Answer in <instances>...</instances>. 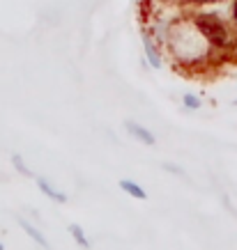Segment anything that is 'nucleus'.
Wrapping results in <instances>:
<instances>
[{"label": "nucleus", "mask_w": 237, "mask_h": 250, "mask_svg": "<svg viewBox=\"0 0 237 250\" xmlns=\"http://www.w3.org/2000/svg\"><path fill=\"white\" fill-rule=\"evenodd\" d=\"M124 129H127V133H129L134 140H138L141 145H147V147H152V145H157V136H154L150 129H145V126H141L138 122L134 120H127L124 122Z\"/></svg>", "instance_id": "f03ea898"}, {"label": "nucleus", "mask_w": 237, "mask_h": 250, "mask_svg": "<svg viewBox=\"0 0 237 250\" xmlns=\"http://www.w3.org/2000/svg\"><path fill=\"white\" fill-rule=\"evenodd\" d=\"M193 23H196V28L200 30V35L214 46L216 51H230V48H233V37H230L228 28H226V23H221L216 16L198 14L193 19Z\"/></svg>", "instance_id": "f257e3e1"}, {"label": "nucleus", "mask_w": 237, "mask_h": 250, "mask_svg": "<svg viewBox=\"0 0 237 250\" xmlns=\"http://www.w3.org/2000/svg\"><path fill=\"white\" fill-rule=\"evenodd\" d=\"M120 188H122L127 195L136 197V200H145L147 197L145 188H141V186H138L136 182H131V179H120Z\"/></svg>", "instance_id": "423d86ee"}, {"label": "nucleus", "mask_w": 237, "mask_h": 250, "mask_svg": "<svg viewBox=\"0 0 237 250\" xmlns=\"http://www.w3.org/2000/svg\"><path fill=\"white\" fill-rule=\"evenodd\" d=\"M69 234L74 236V241L81 246V248H90V241H88V236H85V232H83V228L81 225H69Z\"/></svg>", "instance_id": "0eeeda50"}, {"label": "nucleus", "mask_w": 237, "mask_h": 250, "mask_svg": "<svg viewBox=\"0 0 237 250\" xmlns=\"http://www.w3.org/2000/svg\"><path fill=\"white\" fill-rule=\"evenodd\" d=\"M143 51H145V58H147V67L159 69L161 67V55H159L157 44H154V39H150V37L143 39Z\"/></svg>", "instance_id": "20e7f679"}, {"label": "nucleus", "mask_w": 237, "mask_h": 250, "mask_svg": "<svg viewBox=\"0 0 237 250\" xmlns=\"http://www.w3.org/2000/svg\"><path fill=\"white\" fill-rule=\"evenodd\" d=\"M37 186L48 200H53V202H58V205H65V202H67V195H65L62 190L55 188L53 184L48 182V179H44V177H37Z\"/></svg>", "instance_id": "7ed1b4c3"}, {"label": "nucleus", "mask_w": 237, "mask_h": 250, "mask_svg": "<svg viewBox=\"0 0 237 250\" xmlns=\"http://www.w3.org/2000/svg\"><path fill=\"white\" fill-rule=\"evenodd\" d=\"M19 225H21V229H23V232H25V234H28V236H30V239H32V241H35V243H39L42 248H51V246H48V241H46V236L42 234V232H39V229L35 228V225H32L30 220L19 218Z\"/></svg>", "instance_id": "39448f33"}, {"label": "nucleus", "mask_w": 237, "mask_h": 250, "mask_svg": "<svg viewBox=\"0 0 237 250\" xmlns=\"http://www.w3.org/2000/svg\"><path fill=\"white\" fill-rule=\"evenodd\" d=\"M233 19H235V25H237V0L233 2Z\"/></svg>", "instance_id": "9b49d317"}, {"label": "nucleus", "mask_w": 237, "mask_h": 250, "mask_svg": "<svg viewBox=\"0 0 237 250\" xmlns=\"http://www.w3.org/2000/svg\"><path fill=\"white\" fill-rule=\"evenodd\" d=\"M0 250H5V246H2V243H0Z\"/></svg>", "instance_id": "ddd939ff"}, {"label": "nucleus", "mask_w": 237, "mask_h": 250, "mask_svg": "<svg viewBox=\"0 0 237 250\" xmlns=\"http://www.w3.org/2000/svg\"><path fill=\"white\" fill-rule=\"evenodd\" d=\"M12 166H14L16 172L23 174V177H32V170L25 166V161H23L21 154H12Z\"/></svg>", "instance_id": "6e6552de"}, {"label": "nucleus", "mask_w": 237, "mask_h": 250, "mask_svg": "<svg viewBox=\"0 0 237 250\" xmlns=\"http://www.w3.org/2000/svg\"><path fill=\"white\" fill-rule=\"evenodd\" d=\"M164 167H166V170H168V172H173V174H180V177H184V170L180 166H175V163H168V161H166V163H164Z\"/></svg>", "instance_id": "9d476101"}, {"label": "nucleus", "mask_w": 237, "mask_h": 250, "mask_svg": "<svg viewBox=\"0 0 237 250\" xmlns=\"http://www.w3.org/2000/svg\"><path fill=\"white\" fill-rule=\"evenodd\" d=\"M182 104H184V108H187V110H198V108L203 106V101H200L196 94H184Z\"/></svg>", "instance_id": "1a4fd4ad"}, {"label": "nucleus", "mask_w": 237, "mask_h": 250, "mask_svg": "<svg viewBox=\"0 0 237 250\" xmlns=\"http://www.w3.org/2000/svg\"><path fill=\"white\" fill-rule=\"evenodd\" d=\"M233 106H235V108H237V99H235V101H233Z\"/></svg>", "instance_id": "f8f14e48"}]
</instances>
